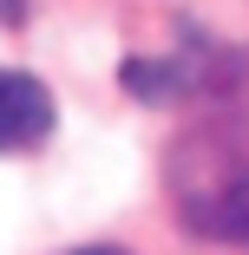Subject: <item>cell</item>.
Returning a JSON list of instances; mask_svg holds the SVG:
<instances>
[{"label":"cell","mask_w":249,"mask_h":255,"mask_svg":"<svg viewBox=\"0 0 249 255\" xmlns=\"http://www.w3.org/2000/svg\"><path fill=\"white\" fill-rule=\"evenodd\" d=\"M177 203H184L190 229L249 249V150L223 157V150L210 144L197 164H184V190H177Z\"/></svg>","instance_id":"cell-1"},{"label":"cell","mask_w":249,"mask_h":255,"mask_svg":"<svg viewBox=\"0 0 249 255\" xmlns=\"http://www.w3.org/2000/svg\"><path fill=\"white\" fill-rule=\"evenodd\" d=\"M53 125H59L53 92L20 66H0V157H33L53 137Z\"/></svg>","instance_id":"cell-3"},{"label":"cell","mask_w":249,"mask_h":255,"mask_svg":"<svg viewBox=\"0 0 249 255\" xmlns=\"http://www.w3.org/2000/svg\"><path fill=\"white\" fill-rule=\"evenodd\" d=\"M79 255H118V249H79Z\"/></svg>","instance_id":"cell-4"},{"label":"cell","mask_w":249,"mask_h":255,"mask_svg":"<svg viewBox=\"0 0 249 255\" xmlns=\"http://www.w3.org/2000/svg\"><path fill=\"white\" fill-rule=\"evenodd\" d=\"M217 53L210 46H184V53L171 59H125L118 66V85L131 98H144V105H177V98H197V92H210L217 85Z\"/></svg>","instance_id":"cell-2"}]
</instances>
